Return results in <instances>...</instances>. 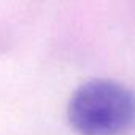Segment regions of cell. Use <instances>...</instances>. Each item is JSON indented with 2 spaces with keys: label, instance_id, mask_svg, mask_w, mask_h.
<instances>
[{
  "label": "cell",
  "instance_id": "6da1fadb",
  "mask_svg": "<svg viewBox=\"0 0 135 135\" xmlns=\"http://www.w3.org/2000/svg\"><path fill=\"white\" fill-rule=\"evenodd\" d=\"M67 118L80 135H122L135 124V92L113 80H91L72 94Z\"/></svg>",
  "mask_w": 135,
  "mask_h": 135
}]
</instances>
